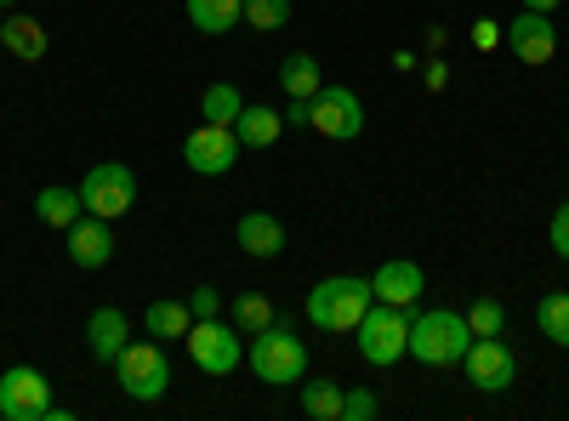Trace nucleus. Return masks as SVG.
Wrapping results in <instances>:
<instances>
[{
    "label": "nucleus",
    "mask_w": 569,
    "mask_h": 421,
    "mask_svg": "<svg viewBox=\"0 0 569 421\" xmlns=\"http://www.w3.org/2000/svg\"><path fill=\"white\" fill-rule=\"evenodd\" d=\"M536 331L552 342V348H569V297L563 291H547L536 302Z\"/></svg>",
    "instance_id": "nucleus-24"
},
{
    "label": "nucleus",
    "mask_w": 569,
    "mask_h": 421,
    "mask_svg": "<svg viewBox=\"0 0 569 421\" xmlns=\"http://www.w3.org/2000/svg\"><path fill=\"white\" fill-rule=\"evenodd\" d=\"M34 217H40L46 228L69 233V228L86 217V206H80V189H63V182H52V189H40V194H34Z\"/></svg>",
    "instance_id": "nucleus-18"
},
{
    "label": "nucleus",
    "mask_w": 569,
    "mask_h": 421,
    "mask_svg": "<svg viewBox=\"0 0 569 421\" xmlns=\"http://www.w3.org/2000/svg\"><path fill=\"white\" fill-rule=\"evenodd\" d=\"M525 12H547V18H552V12H558V0H525Z\"/></svg>",
    "instance_id": "nucleus-35"
},
{
    "label": "nucleus",
    "mask_w": 569,
    "mask_h": 421,
    "mask_svg": "<svg viewBox=\"0 0 569 421\" xmlns=\"http://www.w3.org/2000/svg\"><path fill=\"white\" fill-rule=\"evenodd\" d=\"M109 257H114L109 222H103V217H80V222L69 228V262H74V268H109Z\"/></svg>",
    "instance_id": "nucleus-14"
},
{
    "label": "nucleus",
    "mask_w": 569,
    "mask_h": 421,
    "mask_svg": "<svg viewBox=\"0 0 569 421\" xmlns=\"http://www.w3.org/2000/svg\"><path fill=\"white\" fill-rule=\"evenodd\" d=\"M501 34L512 40V58L518 63H552L558 58V29H552L547 12H518Z\"/></svg>",
    "instance_id": "nucleus-12"
},
{
    "label": "nucleus",
    "mask_w": 569,
    "mask_h": 421,
    "mask_svg": "<svg viewBox=\"0 0 569 421\" xmlns=\"http://www.w3.org/2000/svg\"><path fill=\"white\" fill-rule=\"evenodd\" d=\"M0 18H7V12H0Z\"/></svg>",
    "instance_id": "nucleus-37"
},
{
    "label": "nucleus",
    "mask_w": 569,
    "mask_h": 421,
    "mask_svg": "<svg viewBox=\"0 0 569 421\" xmlns=\"http://www.w3.org/2000/svg\"><path fill=\"white\" fill-rule=\"evenodd\" d=\"M182 7L200 34H228L233 23H246V0H182Z\"/></svg>",
    "instance_id": "nucleus-20"
},
{
    "label": "nucleus",
    "mask_w": 569,
    "mask_h": 421,
    "mask_svg": "<svg viewBox=\"0 0 569 421\" xmlns=\"http://www.w3.org/2000/svg\"><path fill=\"white\" fill-rule=\"evenodd\" d=\"M80 206H86V217H103V222L126 217V211L137 206V177H131V166H120V160L91 166V171L80 177Z\"/></svg>",
    "instance_id": "nucleus-8"
},
{
    "label": "nucleus",
    "mask_w": 569,
    "mask_h": 421,
    "mask_svg": "<svg viewBox=\"0 0 569 421\" xmlns=\"http://www.w3.org/2000/svg\"><path fill=\"white\" fill-rule=\"evenodd\" d=\"M467 331L472 337H501L507 331V308L496 297H472L467 302Z\"/></svg>",
    "instance_id": "nucleus-27"
},
{
    "label": "nucleus",
    "mask_w": 569,
    "mask_h": 421,
    "mask_svg": "<svg viewBox=\"0 0 569 421\" xmlns=\"http://www.w3.org/2000/svg\"><path fill=\"white\" fill-rule=\"evenodd\" d=\"M240 109H246L240 86H228V80L206 86V98H200V120L206 126H233V120H240Z\"/></svg>",
    "instance_id": "nucleus-23"
},
{
    "label": "nucleus",
    "mask_w": 569,
    "mask_h": 421,
    "mask_svg": "<svg viewBox=\"0 0 569 421\" xmlns=\"http://www.w3.org/2000/svg\"><path fill=\"white\" fill-rule=\"evenodd\" d=\"M233 131H240V149H273L279 131H284V114L262 109V103H246L240 120H233Z\"/></svg>",
    "instance_id": "nucleus-19"
},
{
    "label": "nucleus",
    "mask_w": 569,
    "mask_h": 421,
    "mask_svg": "<svg viewBox=\"0 0 569 421\" xmlns=\"http://www.w3.org/2000/svg\"><path fill=\"white\" fill-rule=\"evenodd\" d=\"M0 415L7 421H69V410H58V399H52L46 370H34V364H12L0 377Z\"/></svg>",
    "instance_id": "nucleus-6"
},
{
    "label": "nucleus",
    "mask_w": 569,
    "mask_h": 421,
    "mask_svg": "<svg viewBox=\"0 0 569 421\" xmlns=\"http://www.w3.org/2000/svg\"><path fill=\"white\" fill-rule=\"evenodd\" d=\"M467 342H472V331H467V313H450V308H427V313H416V319H410V359L433 364V370H445V364H461Z\"/></svg>",
    "instance_id": "nucleus-2"
},
{
    "label": "nucleus",
    "mask_w": 569,
    "mask_h": 421,
    "mask_svg": "<svg viewBox=\"0 0 569 421\" xmlns=\"http://www.w3.org/2000/svg\"><path fill=\"white\" fill-rule=\"evenodd\" d=\"M12 7H18V0H0V12H12Z\"/></svg>",
    "instance_id": "nucleus-36"
},
{
    "label": "nucleus",
    "mask_w": 569,
    "mask_h": 421,
    "mask_svg": "<svg viewBox=\"0 0 569 421\" xmlns=\"http://www.w3.org/2000/svg\"><path fill=\"white\" fill-rule=\"evenodd\" d=\"M126 342H131V319L120 308H98V313L86 319V348H91V359H98V364H114Z\"/></svg>",
    "instance_id": "nucleus-15"
},
{
    "label": "nucleus",
    "mask_w": 569,
    "mask_h": 421,
    "mask_svg": "<svg viewBox=\"0 0 569 421\" xmlns=\"http://www.w3.org/2000/svg\"><path fill=\"white\" fill-rule=\"evenodd\" d=\"M284 126H313V98H308V103L291 98V109H284Z\"/></svg>",
    "instance_id": "nucleus-33"
},
{
    "label": "nucleus",
    "mask_w": 569,
    "mask_h": 421,
    "mask_svg": "<svg viewBox=\"0 0 569 421\" xmlns=\"http://www.w3.org/2000/svg\"><path fill=\"white\" fill-rule=\"evenodd\" d=\"M547 240H552V251H558V257L569 262V200H563V206L552 211V228H547Z\"/></svg>",
    "instance_id": "nucleus-31"
},
{
    "label": "nucleus",
    "mask_w": 569,
    "mask_h": 421,
    "mask_svg": "<svg viewBox=\"0 0 569 421\" xmlns=\"http://www.w3.org/2000/svg\"><path fill=\"white\" fill-rule=\"evenodd\" d=\"M284 18H291V0H246V23L257 34H273Z\"/></svg>",
    "instance_id": "nucleus-28"
},
{
    "label": "nucleus",
    "mask_w": 569,
    "mask_h": 421,
    "mask_svg": "<svg viewBox=\"0 0 569 421\" xmlns=\"http://www.w3.org/2000/svg\"><path fill=\"white\" fill-rule=\"evenodd\" d=\"M353 337H359V359H365V364L388 370V364H399V359L410 353V319H405V308H393V302H370L365 319L353 324Z\"/></svg>",
    "instance_id": "nucleus-4"
},
{
    "label": "nucleus",
    "mask_w": 569,
    "mask_h": 421,
    "mask_svg": "<svg viewBox=\"0 0 569 421\" xmlns=\"http://www.w3.org/2000/svg\"><path fill=\"white\" fill-rule=\"evenodd\" d=\"M427 86L445 91V86H450V69H445V63H427Z\"/></svg>",
    "instance_id": "nucleus-34"
},
{
    "label": "nucleus",
    "mask_w": 569,
    "mask_h": 421,
    "mask_svg": "<svg viewBox=\"0 0 569 421\" xmlns=\"http://www.w3.org/2000/svg\"><path fill=\"white\" fill-rule=\"evenodd\" d=\"M246 359L257 370V382H268V388H291V382L308 377V348H302V337H291V324H279V319L251 337Z\"/></svg>",
    "instance_id": "nucleus-3"
},
{
    "label": "nucleus",
    "mask_w": 569,
    "mask_h": 421,
    "mask_svg": "<svg viewBox=\"0 0 569 421\" xmlns=\"http://www.w3.org/2000/svg\"><path fill=\"white\" fill-rule=\"evenodd\" d=\"M0 46L18 58V63H40L46 58V29H40V18H23L18 7L0 18Z\"/></svg>",
    "instance_id": "nucleus-17"
},
{
    "label": "nucleus",
    "mask_w": 569,
    "mask_h": 421,
    "mask_svg": "<svg viewBox=\"0 0 569 421\" xmlns=\"http://www.w3.org/2000/svg\"><path fill=\"white\" fill-rule=\"evenodd\" d=\"M313 131L348 143V137L365 131V103L353 98L348 86H319V91H313Z\"/></svg>",
    "instance_id": "nucleus-11"
},
{
    "label": "nucleus",
    "mask_w": 569,
    "mask_h": 421,
    "mask_svg": "<svg viewBox=\"0 0 569 421\" xmlns=\"http://www.w3.org/2000/svg\"><path fill=\"white\" fill-rule=\"evenodd\" d=\"M240 251L257 257V262L279 257V251H284V222H279L273 211H246V217H240Z\"/></svg>",
    "instance_id": "nucleus-16"
},
{
    "label": "nucleus",
    "mask_w": 569,
    "mask_h": 421,
    "mask_svg": "<svg viewBox=\"0 0 569 421\" xmlns=\"http://www.w3.org/2000/svg\"><path fill=\"white\" fill-rule=\"evenodd\" d=\"M461 364H467V382L479 388V393H501L518 377V359H512V348L501 337H472L467 353H461Z\"/></svg>",
    "instance_id": "nucleus-10"
},
{
    "label": "nucleus",
    "mask_w": 569,
    "mask_h": 421,
    "mask_svg": "<svg viewBox=\"0 0 569 421\" xmlns=\"http://www.w3.org/2000/svg\"><path fill=\"white\" fill-rule=\"evenodd\" d=\"M376 415V388H348L342 393V421H370Z\"/></svg>",
    "instance_id": "nucleus-29"
},
{
    "label": "nucleus",
    "mask_w": 569,
    "mask_h": 421,
    "mask_svg": "<svg viewBox=\"0 0 569 421\" xmlns=\"http://www.w3.org/2000/svg\"><path fill=\"white\" fill-rule=\"evenodd\" d=\"M114 382H120V393L137 399V404L166 399V388H171V359H166V348H160L154 337H149V342H126L120 359H114Z\"/></svg>",
    "instance_id": "nucleus-5"
},
{
    "label": "nucleus",
    "mask_w": 569,
    "mask_h": 421,
    "mask_svg": "<svg viewBox=\"0 0 569 421\" xmlns=\"http://www.w3.org/2000/svg\"><path fill=\"white\" fill-rule=\"evenodd\" d=\"M188 324H194L188 302H171V297L149 302V337H154V342H182V337H188Z\"/></svg>",
    "instance_id": "nucleus-22"
},
{
    "label": "nucleus",
    "mask_w": 569,
    "mask_h": 421,
    "mask_svg": "<svg viewBox=\"0 0 569 421\" xmlns=\"http://www.w3.org/2000/svg\"><path fill=\"white\" fill-rule=\"evenodd\" d=\"M302 415L313 421H342V388L337 382H302Z\"/></svg>",
    "instance_id": "nucleus-26"
},
{
    "label": "nucleus",
    "mask_w": 569,
    "mask_h": 421,
    "mask_svg": "<svg viewBox=\"0 0 569 421\" xmlns=\"http://www.w3.org/2000/svg\"><path fill=\"white\" fill-rule=\"evenodd\" d=\"M376 302H393V308H410V302H421V291H427V279H421V268L410 262V257H393V262H382L376 268Z\"/></svg>",
    "instance_id": "nucleus-13"
},
{
    "label": "nucleus",
    "mask_w": 569,
    "mask_h": 421,
    "mask_svg": "<svg viewBox=\"0 0 569 421\" xmlns=\"http://www.w3.org/2000/svg\"><path fill=\"white\" fill-rule=\"evenodd\" d=\"M228 319L240 324V337H257V331H268V324H273L279 313H273V302H268L262 291H246V297H233Z\"/></svg>",
    "instance_id": "nucleus-25"
},
{
    "label": "nucleus",
    "mask_w": 569,
    "mask_h": 421,
    "mask_svg": "<svg viewBox=\"0 0 569 421\" xmlns=\"http://www.w3.org/2000/svg\"><path fill=\"white\" fill-rule=\"evenodd\" d=\"M188 313H194V319H222V291L194 285V297H188Z\"/></svg>",
    "instance_id": "nucleus-30"
},
{
    "label": "nucleus",
    "mask_w": 569,
    "mask_h": 421,
    "mask_svg": "<svg viewBox=\"0 0 569 421\" xmlns=\"http://www.w3.org/2000/svg\"><path fill=\"white\" fill-rule=\"evenodd\" d=\"M370 302H376L370 279H353V273L319 279V285L308 291V324H319V331H353Z\"/></svg>",
    "instance_id": "nucleus-1"
},
{
    "label": "nucleus",
    "mask_w": 569,
    "mask_h": 421,
    "mask_svg": "<svg viewBox=\"0 0 569 421\" xmlns=\"http://www.w3.org/2000/svg\"><path fill=\"white\" fill-rule=\"evenodd\" d=\"M472 46H479V52H496V46H501V23L479 18V23H472Z\"/></svg>",
    "instance_id": "nucleus-32"
},
{
    "label": "nucleus",
    "mask_w": 569,
    "mask_h": 421,
    "mask_svg": "<svg viewBox=\"0 0 569 421\" xmlns=\"http://www.w3.org/2000/svg\"><path fill=\"white\" fill-rule=\"evenodd\" d=\"M279 86H284V98L308 103L313 91L325 86V69H319V58H308V52H291V58L279 63Z\"/></svg>",
    "instance_id": "nucleus-21"
},
{
    "label": "nucleus",
    "mask_w": 569,
    "mask_h": 421,
    "mask_svg": "<svg viewBox=\"0 0 569 421\" xmlns=\"http://www.w3.org/2000/svg\"><path fill=\"white\" fill-rule=\"evenodd\" d=\"M188 353H194V370L200 377H211V382H222V377H233L240 370V324H222V319H194L188 324Z\"/></svg>",
    "instance_id": "nucleus-7"
},
{
    "label": "nucleus",
    "mask_w": 569,
    "mask_h": 421,
    "mask_svg": "<svg viewBox=\"0 0 569 421\" xmlns=\"http://www.w3.org/2000/svg\"><path fill=\"white\" fill-rule=\"evenodd\" d=\"M182 160L188 171H200V177H228L233 166H240V131L233 126H194L182 137Z\"/></svg>",
    "instance_id": "nucleus-9"
}]
</instances>
